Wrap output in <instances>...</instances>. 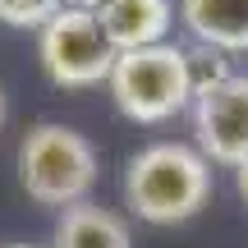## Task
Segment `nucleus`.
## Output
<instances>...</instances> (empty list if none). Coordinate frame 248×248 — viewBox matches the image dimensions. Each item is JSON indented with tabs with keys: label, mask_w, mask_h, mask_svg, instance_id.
Wrapping results in <instances>:
<instances>
[{
	"label": "nucleus",
	"mask_w": 248,
	"mask_h": 248,
	"mask_svg": "<svg viewBox=\"0 0 248 248\" xmlns=\"http://www.w3.org/2000/svg\"><path fill=\"white\" fill-rule=\"evenodd\" d=\"M193 147L212 166L239 170L248 161V74H230L225 83L193 97Z\"/></svg>",
	"instance_id": "obj_5"
},
{
	"label": "nucleus",
	"mask_w": 248,
	"mask_h": 248,
	"mask_svg": "<svg viewBox=\"0 0 248 248\" xmlns=\"http://www.w3.org/2000/svg\"><path fill=\"white\" fill-rule=\"evenodd\" d=\"M60 9H64V0H0V23H5V28H32V32H42Z\"/></svg>",
	"instance_id": "obj_10"
},
{
	"label": "nucleus",
	"mask_w": 248,
	"mask_h": 248,
	"mask_svg": "<svg viewBox=\"0 0 248 248\" xmlns=\"http://www.w3.org/2000/svg\"><path fill=\"white\" fill-rule=\"evenodd\" d=\"M212 198V161L188 142H152L124 166V202L147 225H179Z\"/></svg>",
	"instance_id": "obj_1"
},
{
	"label": "nucleus",
	"mask_w": 248,
	"mask_h": 248,
	"mask_svg": "<svg viewBox=\"0 0 248 248\" xmlns=\"http://www.w3.org/2000/svg\"><path fill=\"white\" fill-rule=\"evenodd\" d=\"M0 129H5V92H0Z\"/></svg>",
	"instance_id": "obj_12"
},
{
	"label": "nucleus",
	"mask_w": 248,
	"mask_h": 248,
	"mask_svg": "<svg viewBox=\"0 0 248 248\" xmlns=\"http://www.w3.org/2000/svg\"><path fill=\"white\" fill-rule=\"evenodd\" d=\"M37 60L55 88L83 92V88H101L110 78L120 51L92 9H78L64 0V9L37 32Z\"/></svg>",
	"instance_id": "obj_4"
},
{
	"label": "nucleus",
	"mask_w": 248,
	"mask_h": 248,
	"mask_svg": "<svg viewBox=\"0 0 248 248\" xmlns=\"http://www.w3.org/2000/svg\"><path fill=\"white\" fill-rule=\"evenodd\" d=\"M97 147L69 124H32L18 142V184L42 207H69L88 202L97 184Z\"/></svg>",
	"instance_id": "obj_2"
},
{
	"label": "nucleus",
	"mask_w": 248,
	"mask_h": 248,
	"mask_svg": "<svg viewBox=\"0 0 248 248\" xmlns=\"http://www.w3.org/2000/svg\"><path fill=\"white\" fill-rule=\"evenodd\" d=\"M51 248H133V239H129V225L110 207L78 202L69 212H60Z\"/></svg>",
	"instance_id": "obj_8"
},
{
	"label": "nucleus",
	"mask_w": 248,
	"mask_h": 248,
	"mask_svg": "<svg viewBox=\"0 0 248 248\" xmlns=\"http://www.w3.org/2000/svg\"><path fill=\"white\" fill-rule=\"evenodd\" d=\"M175 0H106L97 9L106 37L115 51H142V46H161L166 32L175 28Z\"/></svg>",
	"instance_id": "obj_6"
},
{
	"label": "nucleus",
	"mask_w": 248,
	"mask_h": 248,
	"mask_svg": "<svg viewBox=\"0 0 248 248\" xmlns=\"http://www.w3.org/2000/svg\"><path fill=\"white\" fill-rule=\"evenodd\" d=\"M14 248H37V244H14Z\"/></svg>",
	"instance_id": "obj_13"
},
{
	"label": "nucleus",
	"mask_w": 248,
	"mask_h": 248,
	"mask_svg": "<svg viewBox=\"0 0 248 248\" xmlns=\"http://www.w3.org/2000/svg\"><path fill=\"white\" fill-rule=\"evenodd\" d=\"M110 101L133 124H166L179 110L193 106V74H188L184 46L161 42L142 51H120L115 69L106 78Z\"/></svg>",
	"instance_id": "obj_3"
},
{
	"label": "nucleus",
	"mask_w": 248,
	"mask_h": 248,
	"mask_svg": "<svg viewBox=\"0 0 248 248\" xmlns=\"http://www.w3.org/2000/svg\"><path fill=\"white\" fill-rule=\"evenodd\" d=\"M234 188H239V198H244V202H248V161H244V166H239V170H234Z\"/></svg>",
	"instance_id": "obj_11"
},
{
	"label": "nucleus",
	"mask_w": 248,
	"mask_h": 248,
	"mask_svg": "<svg viewBox=\"0 0 248 248\" xmlns=\"http://www.w3.org/2000/svg\"><path fill=\"white\" fill-rule=\"evenodd\" d=\"M184 55H188V74H193V97L198 92H207V88H216V83H225L230 78V60H225V51H216V46H184Z\"/></svg>",
	"instance_id": "obj_9"
},
{
	"label": "nucleus",
	"mask_w": 248,
	"mask_h": 248,
	"mask_svg": "<svg viewBox=\"0 0 248 248\" xmlns=\"http://www.w3.org/2000/svg\"><path fill=\"white\" fill-rule=\"evenodd\" d=\"M175 9L198 46H216L225 55L248 51V0H179Z\"/></svg>",
	"instance_id": "obj_7"
}]
</instances>
